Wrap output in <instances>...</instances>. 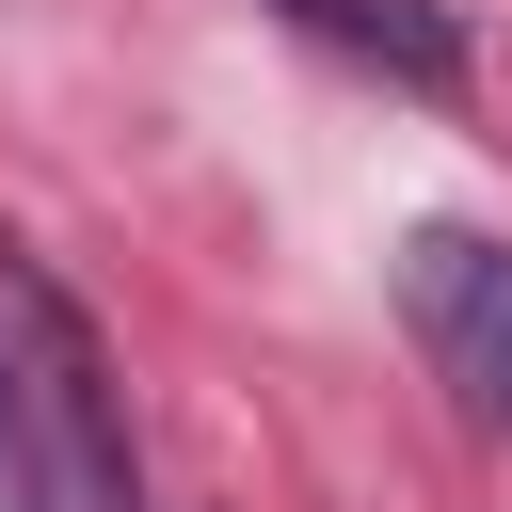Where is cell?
<instances>
[{
    "mask_svg": "<svg viewBox=\"0 0 512 512\" xmlns=\"http://www.w3.org/2000/svg\"><path fill=\"white\" fill-rule=\"evenodd\" d=\"M272 16H288L304 48L400 80V96H464V16H448V0H272Z\"/></svg>",
    "mask_w": 512,
    "mask_h": 512,
    "instance_id": "obj_3",
    "label": "cell"
},
{
    "mask_svg": "<svg viewBox=\"0 0 512 512\" xmlns=\"http://www.w3.org/2000/svg\"><path fill=\"white\" fill-rule=\"evenodd\" d=\"M0 368H16V416H32V448H48V496H64V512H144V448H128L112 336H96L32 256H0Z\"/></svg>",
    "mask_w": 512,
    "mask_h": 512,
    "instance_id": "obj_1",
    "label": "cell"
},
{
    "mask_svg": "<svg viewBox=\"0 0 512 512\" xmlns=\"http://www.w3.org/2000/svg\"><path fill=\"white\" fill-rule=\"evenodd\" d=\"M0 512H64V496H48V448H32V416H16V368H0Z\"/></svg>",
    "mask_w": 512,
    "mask_h": 512,
    "instance_id": "obj_4",
    "label": "cell"
},
{
    "mask_svg": "<svg viewBox=\"0 0 512 512\" xmlns=\"http://www.w3.org/2000/svg\"><path fill=\"white\" fill-rule=\"evenodd\" d=\"M400 320H416L432 384H448L464 416L512 432V240H480V224H416V240H400Z\"/></svg>",
    "mask_w": 512,
    "mask_h": 512,
    "instance_id": "obj_2",
    "label": "cell"
}]
</instances>
